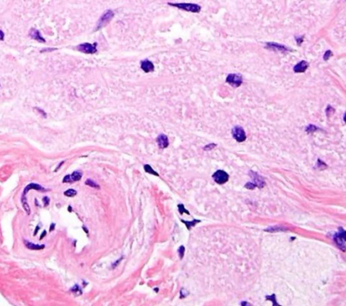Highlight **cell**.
I'll use <instances>...</instances> for the list:
<instances>
[{
    "instance_id": "obj_1",
    "label": "cell",
    "mask_w": 346,
    "mask_h": 306,
    "mask_svg": "<svg viewBox=\"0 0 346 306\" xmlns=\"http://www.w3.org/2000/svg\"><path fill=\"white\" fill-rule=\"evenodd\" d=\"M35 190L37 191H41V192H44V191H47L48 190L47 189H45L44 187L40 185V184H38V183H29L28 185L24 188V190H23V191L22 193V197H21V202H22L23 207L24 211L26 212L27 215L31 214V208H30L29 205L27 203L26 194L29 192V190Z\"/></svg>"
},
{
    "instance_id": "obj_2",
    "label": "cell",
    "mask_w": 346,
    "mask_h": 306,
    "mask_svg": "<svg viewBox=\"0 0 346 306\" xmlns=\"http://www.w3.org/2000/svg\"><path fill=\"white\" fill-rule=\"evenodd\" d=\"M114 17V13L112 10H106L103 14H102L100 19L97 22V24L94 28V31H99L100 29L105 27L110 22L113 20Z\"/></svg>"
},
{
    "instance_id": "obj_3",
    "label": "cell",
    "mask_w": 346,
    "mask_h": 306,
    "mask_svg": "<svg viewBox=\"0 0 346 306\" xmlns=\"http://www.w3.org/2000/svg\"><path fill=\"white\" fill-rule=\"evenodd\" d=\"M168 5L171 6V7H177L179 9L184 10V11L192 12V13H200L201 12V9H202V7H200L199 5H196V4H189V3H168Z\"/></svg>"
},
{
    "instance_id": "obj_4",
    "label": "cell",
    "mask_w": 346,
    "mask_h": 306,
    "mask_svg": "<svg viewBox=\"0 0 346 306\" xmlns=\"http://www.w3.org/2000/svg\"><path fill=\"white\" fill-rule=\"evenodd\" d=\"M97 43H82L76 47V49L86 54H94L97 51Z\"/></svg>"
},
{
    "instance_id": "obj_5",
    "label": "cell",
    "mask_w": 346,
    "mask_h": 306,
    "mask_svg": "<svg viewBox=\"0 0 346 306\" xmlns=\"http://www.w3.org/2000/svg\"><path fill=\"white\" fill-rule=\"evenodd\" d=\"M226 82L234 87H239L243 83V79L242 76L238 74H229L227 76Z\"/></svg>"
},
{
    "instance_id": "obj_6",
    "label": "cell",
    "mask_w": 346,
    "mask_h": 306,
    "mask_svg": "<svg viewBox=\"0 0 346 306\" xmlns=\"http://www.w3.org/2000/svg\"><path fill=\"white\" fill-rule=\"evenodd\" d=\"M213 180L218 184H224L228 180V174L226 171H221V170L217 171L213 174Z\"/></svg>"
},
{
    "instance_id": "obj_7",
    "label": "cell",
    "mask_w": 346,
    "mask_h": 306,
    "mask_svg": "<svg viewBox=\"0 0 346 306\" xmlns=\"http://www.w3.org/2000/svg\"><path fill=\"white\" fill-rule=\"evenodd\" d=\"M232 134H233V137L238 142H243V141H245V138H246V136H245L244 129L241 128V127H239V126H237V127H235V128H233Z\"/></svg>"
},
{
    "instance_id": "obj_8",
    "label": "cell",
    "mask_w": 346,
    "mask_h": 306,
    "mask_svg": "<svg viewBox=\"0 0 346 306\" xmlns=\"http://www.w3.org/2000/svg\"><path fill=\"white\" fill-rule=\"evenodd\" d=\"M82 179V172L79 171H76L72 172L71 174L66 175L65 177L62 180L63 183H71V182H76Z\"/></svg>"
},
{
    "instance_id": "obj_9",
    "label": "cell",
    "mask_w": 346,
    "mask_h": 306,
    "mask_svg": "<svg viewBox=\"0 0 346 306\" xmlns=\"http://www.w3.org/2000/svg\"><path fill=\"white\" fill-rule=\"evenodd\" d=\"M29 36L32 38V39L35 40V41L39 42H42V43L46 42L45 39H44L43 37L42 36L41 32H40V31H38L37 29H34V28L31 29L29 32Z\"/></svg>"
},
{
    "instance_id": "obj_10",
    "label": "cell",
    "mask_w": 346,
    "mask_h": 306,
    "mask_svg": "<svg viewBox=\"0 0 346 306\" xmlns=\"http://www.w3.org/2000/svg\"><path fill=\"white\" fill-rule=\"evenodd\" d=\"M140 67L141 69L145 72V73H149V72L154 71L155 67H154V64L152 63L150 60L148 59H144L140 62Z\"/></svg>"
},
{
    "instance_id": "obj_11",
    "label": "cell",
    "mask_w": 346,
    "mask_h": 306,
    "mask_svg": "<svg viewBox=\"0 0 346 306\" xmlns=\"http://www.w3.org/2000/svg\"><path fill=\"white\" fill-rule=\"evenodd\" d=\"M157 143L158 145V146L161 148V149H165L168 146H169V142H168V138L166 135L164 134H161L158 136L157 138Z\"/></svg>"
},
{
    "instance_id": "obj_12",
    "label": "cell",
    "mask_w": 346,
    "mask_h": 306,
    "mask_svg": "<svg viewBox=\"0 0 346 306\" xmlns=\"http://www.w3.org/2000/svg\"><path fill=\"white\" fill-rule=\"evenodd\" d=\"M308 63L305 60H302V61L298 62L293 67V71L295 73H304L308 69Z\"/></svg>"
},
{
    "instance_id": "obj_13",
    "label": "cell",
    "mask_w": 346,
    "mask_h": 306,
    "mask_svg": "<svg viewBox=\"0 0 346 306\" xmlns=\"http://www.w3.org/2000/svg\"><path fill=\"white\" fill-rule=\"evenodd\" d=\"M266 47L268 49L277 50V51H288V48L287 47H285L284 45L279 44V43L268 42L266 43Z\"/></svg>"
},
{
    "instance_id": "obj_14",
    "label": "cell",
    "mask_w": 346,
    "mask_h": 306,
    "mask_svg": "<svg viewBox=\"0 0 346 306\" xmlns=\"http://www.w3.org/2000/svg\"><path fill=\"white\" fill-rule=\"evenodd\" d=\"M23 243H24V245L27 249H32V250H41V249H43L45 248L44 244H34L33 242L27 241V240H23Z\"/></svg>"
},
{
    "instance_id": "obj_15",
    "label": "cell",
    "mask_w": 346,
    "mask_h": 306,
    "mask_svg": "<svg viewBox=\"0 0 346 306\" xmlns=\"http://www.w3.org/2000/svg\"><path fill=\"white\" fill-rule=\"evenodd\" d=\"M69 291H70L71 293H73L74 294H76V295H80V294H82V290H81L80 286L78 285V284H76L74 286H72V287L70 288V290H69Z\"/></svg>"
},
{
    "instance_id": "obj_16",
    "label": "cell",
    "mask_w": 346,
    "mask_h": 306,
    "mask_svg": "<svg viewBox=\"0 0 346 306\" xmlns=\"http://www.w3.org/2000/svg\"><path fill=\"white\" fill-rule=\"evenodd\" d=\"M144 170L146 172H148V173H150V174H153V175H155V176H159V174L157 172V171H155L153 168H152L151 166L150 165H148V164H145L144 165Z\"/></svg>"
},
{
    "instance_id": "obj_17",
    "label": "cell",
    "mask_w": 346,
    "mask_h": 306,
    "mask_svg": "<svg viewBox=\"0 0 346 306\" xmlns=\"http://www.w3.org/2000/svg\"><path fill=\"white\" fill-rule=\"evenodd\" d=\"M77 194H78L77 190H74V189H68V190H67L64 191V195L67 196V197H68V198L75 197Z\"/></svg>"
},
{
    "instance_id": "obj_18",
    "label": "cell",
    "mask_w": 346,
    "mask_h": 306,
    "mask_svg": "<svg viewBox=\"0 0 346 306\" xmlns=\"http://www.w3.org/2000/svg\"><path fill=\"white\" fill-rule=\"evenodd\" d=\"M85 184L87 186H89V187H92V188H95V189H100V186L98 185L95 181H94L93 180H90V179H88V180H86V182H85Z\"/></svg>"
},
{
    "instance_id": "obj_19",
    "label": "cell",
    "mask_w": 346,
    "mask_h": 306,
    "mask_svg": "<svg viewBox=\"0 0 346 306\" xmlns=\"http://www.w3.org/2000/svg\"><path fill=\"white\" fill-rule=\"evenodd\" d=\"M183 224H185L186 225V226H187V228L190 230L191 228L193 227V225H195L197 223H199L200 222V220H193V221H192V222H186V221H184V220H181Z\"/></svg>"
},
{
    "instance_id": "obj_20",
    "label": "cell",
    "mask_w": 346,
    "mask_h": 306,
    "mask_svg": "<svg viewBox=\"0 0 346 306\" xmlns=\"http://www.w3.org/2000/svg\"><path fill=\"white\" fill-rule=\"evenodd\" d=\"M333 56V53H332V51L331 50H326L325 51V53L324 54V57H323V58H324V60H328L329 59V57H332Z\"/></svg>"
},
{
    "instance_id": "obj_21",
    "label": "cell",
    "mask_w": 346,
    "mask_h": 306,
    "mask_svg": "<svg viewBox=\"0 0 346 306\" xmlns=\"http://www.w3.org/2000/svg\"><path fill=\"white\" fill-rule=\"evenodd\" d=\"M178 208H179V212H180V214L186 213L187 215H190L189 211H187L186 209H184V206H183V204H180V205H178Z\"/></svg>"
},
{
    "instance_id": "obj_22",
    "label": "cell",
    "mask_w": 346,
    "mask_h": 306,
    "mask_svg": "<svg viewBox=\"0 0 346 306\" xmlns=\"http://www.w3.org/2000/svg\"><path fill=\"white\" fill-rule=\"evenodd\" d=\"M43 201L44 206H48L49 204H50V198L49 197H43Z\"/></svg>"
},
{
    "instance_id": "obj_23",
    "label": "cell",
    "mask_w": 346,
    "mask_h": 306,
    "mask_svg": "<svg viewBox=\"0 0 346 306\" xmlns=\"http://www.w3.org/2000/svg\"><path fill=\"white\" fill-rule=\"evenodd\" d=\"M34 110H35V111H38V112H39L40 114H42V115H43V117H46V116H47L46 112L44 111L43 110H42L41 108H34Z\"/></svg>"
},
{
    "instance_id": "obj_24",
    "label": "cell",
    "mask_w": 346,
    "mask_h": 306,
    "mask_svg": "<svg viewBox=\"0 0 346 306\" xmlns=\"http://www.w3.org/2000/svg\"><path fill=\"white\" fill-rule=\"evenodd\" d=\"M123 257H121V258H120V259H118L117 261H115L114 263H113V265H112V268H113V269H115L116 266H118V264H119V262H121V261L123 260Z\"/></svg>"
},
{
    "instance_id": "obj_25",
    "label": "cell",
    "mask_w": 346,
    "mask_h": 306,
    "mask_svg": "<svg viewBox=\"0 0 346 306\" xmlns=\"http://www.w3.org/2000/svg\"><path fill=\"white\" fill-rule=\"evenodd\" d=\"M183 252H184V247L182 246L179 248V254H180V259H183Z\"/></svg>"
},
{
    "instance_id": "obj_26",
    "label": "cell",
    "mask_w": 346,
    "mask_h": 306,
    "mask_svg": "<svg viewBox=\"0 0 346 306\" xmlns=\"http://www.w3.org/2000/svg\"><path fill=\"white\" fill-rule=\"evenodd\" d=\"M296 41H297V42H298V45H300V44H301V42H303V36H302V37H299V38L296 37Z\"/></svg>"
},
{
    "instance_id": "obj_27",
    "label": "cell",
    "mask_w": 346,
    "mask_h": 306,
    "mask_svg": "<svg viewBox=\"0 0 346 306\" xmlns=\"http://www.w3.org/2000/svg\"><path fill=\"white\" fill-rule=\"evenodd\" d=\"M5 39V33L2 30H0V41H4Z\"/></svg>"
},
{
    "instance_id": "obj_28",
    "label": "cell",
    "mask_w": 346,
    "mask_h": 306,
    "mask_svg": "<svg viewBox=\"0 0 346 306\" xmlns=\"http://www.w3.org/2000/svg\"><path fill=\"white\" fill-rule=\"evenodd\" d=\"M41 229V225H37L36 228H35V230H34V232H33V236H36L37 235V232L39 231Z\"/></svg>"
},
{
    "instance_id": "obj_29",
    "label": "cell",
    "mask_w": 346,
    "mask_h": 306,
    "mask_svg": "<svg viewBox=\"0 0 346 306\" xmlns=\"http://www.w3.org/2000/svg\"><path fill=\"white\" fill-rule=\"evenodd\" d=\"M55 226H56V224H55V223L51 224V226H50V232H52V231H53V230L55 229Z\"/></svg>"
},
{
    "instance_id": "obj_30",
    "label": "cell",
    "mask_w": 346,
    "mask_h": 306,
    "mask_svg": "<svg viewBox=\"0 0 346 306\" xmlns=\"http://www.w3.org/2000/svg\"><path fill=\"white\" fill-rule=\"evenodd\" d=\"M46 234H47V232H46V231H43V234H42V235H41V237H40V240L42 241L44 237L46 236Z\"/></svg>"
},
{
    "instance_id": "obj_31",
    "label": "cell",
    "mask_w": 346,
    "mask_h": 306,
    "mask_svg": "<svg viewBox=\"0 0 346 306\" xmlns=\"http://www.w3.org/2000/svg\"><path fill=\"white\" fill-rule=\"evenodd\" d=\"M64 163H65V162L63 161V162H61V163H60V164H58V166H57V168L55 169V171H58V169H59V168L61 167V165H63V164H64Z\"/></svg>"
},
{
    "instance_id": "obj_32",
    "label": "cell",
    "mask_w": 346,
    "mask_h": 306,
    "mask_svg": "<svg viewBox=\"0 0 346 306\" xmlns=\"http://www.w3.org/2000/svg\"><path fill=\"white\" fill-rule=\"evenodd\" d=\"M57 49H51V48H50V49H43V50H42V52H44V51H52V50H56Z\"/></svg>"
},
{
    "instance_id": "obj_33",
    "label": "cell",
    "mask_w": 346,
    "mask_h": 306,
    "mask_svg": "<svg viewBox=\"0 0 346 306\" xmlns=\"http://www.w3.org/2000/svg\"><path fill=\"white\" fill-rule=\"evenodd\" d=\"M274 296H275V295H274V294H273V295H272V296H267L266 298H273ZM272 300H273V302H274V304H277V303L275 302V300H274V299H272Z\"/></svg>"
},
{
    "instance_id": "obj_34",
    "label": "cell",
    "mask_w": 346,
    "mask_h": 306,
    "mask_svg": "<svg viewBox=\"0 0 346 306\" xmlns=\"http://www.w3.org/2000/svg\"><path fill=\"white\" fill-rule=\"evenodd\" d=\"M83 230H84V231L86 232V234H89V232H88V230H87L86 226H83Z\"/></svg>"
},
{
    "instance_id": "obj_35",
    "label": "cell",
    "mask_w": 346,
    "mask_h": 306,
    "mask_svg": "<svg viewBox=\"0 0 346 306\" xmlns=\"http://www.w3.org/2000/svg\"><path fill=\"white\" fill-rule=\"evenodd\" d=\"M68 211H69V212H71V211H72V207H71V206H68Z\"/></svg>"
}]
</instances>
